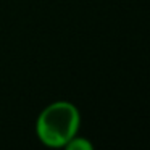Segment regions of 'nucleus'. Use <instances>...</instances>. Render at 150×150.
Listing matches in <instances>:
<instances>
[{"instance_id": "1", "label": "nucleus", "mask_w": 150, "mask_h": 150, "mask_svg": "<svg viewBox=\"0 0 150 150\" xmlns=\"http://www.w3.org/2000/svg\"><path fill=\"white\" fill-rule=\"evenodd\" d=\"M81 113L71 102L57 100L47 105L36 120V136L45 147L62 149L79 132Z\"/></svg>"}, {"instance_id": "2", "label": "nucleus", "mask_w": 150, "mask_h": 150, "mask_svg": "<svg viewBox=\"0 0 150 150\" xmlns=\"http://www.w3.org/2000/svg\"><path fill=\"white\" fill-rule=\"evenodd\" d=\"M65 149H68V150H92L94 149V144L89 139H86V137L76 134L74 137H71V139L66 142Z\"/></svg>"}]
</instances>
